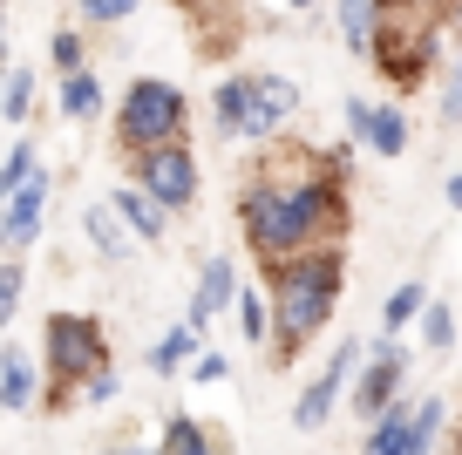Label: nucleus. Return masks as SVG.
Instances as JSON below:
<instances>
[{
	"label": "nucleus",
	"mask_w": 462,
	"mask_h": 455,
	"mask_svg": "<svg viewBox=\"0 0 462 455\" xmlns=\"http://www.w3.org/2000/svg\"><path fill=\"white\" fill-rule=\"evenodd\" d=\"M211 116H217V129H225V136H245V123H252V75L217 82V88H211Z\"/></svg>",
	"instance_id": "obj_16"
},
{
	"label": "nucleus",
	"mask_w": 462,
	"mask_h": 455,
	"mask_svg": "<svg viewBox=\"0 0 462 455\" xmlns=\"http://www.w3.org/2000/svg\"><path fill=\"white\" fill-rule=\"evenodd\" d=\"M28 109H34V69H14L7 75V123H28Z\"/></svg>",
	"instance_id": "obj_25"
},
{
	"label": "nucleus",
	"mask_w": 462,
	"mask_h": 455,
	"mask_svg": "<svg viewBox=\"0 0 462 455\" xmlns=\"http://www.w3.org/2000/svg\"><path fill=\"white\" fill-rule=\"evenodd\" d=\"M102 109V82L88 69H75V75H61V116L69 123H88V116Z\"/></svg>",
	"instance_id": "obj_21"
},
{
	"label": "nucleus",
	"mask_w": 462,
	"mask_h": 455,
	"mask_svg": "<svg viewBox=\"0 0 462 455\" xmlns=\"http://www.w3.org/2000/svg\"><path fill=\"white\" fill-rule=\"evenodd\" d=\"M136 184L163 204V211H184L198 198V157H190L184 143H163V150H143L136 157Z\"/></svg>",
	"instance_id": "obj_6"
},
{
	"label": "nucleus",
	"mask_w": 462,
	"mask_h": 455,
	"mask_svg": "<svg viewBox=\"0 0 462 455\" xmlns=\"http://www.w3.org/2000/svg\"><path fill=\"white\" fill-rule=\"evenodd\" d=\"M442 7H462V0H388V14H442Z\"/></svg>",
	"instance_id": "obj_33"
},
{
	"label": "nucleus",
	"mask_w": 462,
	"mask_h": 455,
	"mask_svg": "<svg viewBox=\"0 0 462 455\" xmlns=\"http://www.w3.org/2000/svg\"><path fill=\"white\" fill-rule=\"evenodd\" d=\"M402 374H408V354H402V340H381V354L361 367V387H354V414L361 422H381V414L402 401Z\"/></svg>",
	"instance_id": "obj_8"
},
{
	"label": "nucleus",
	"mask_w": 462,
	"mask_h": 455,
	"mask_svg": "<svg viewBox=\"0 0 462 455\" xmlns=\"http://www.w3.org/2000/svg\"><path fill=\"white\" fill-rule=\"evenodd\" d=\"M102 455H150V449H102Z\"/></svg>",
	"instance_id": "obj_35"
},
{
	"label": "nucleus",
	"mask_w": 462,
	"mask_h": 455,
	"mask_svg": "<svg viewBox=\"0 0 462 455\" xmlns=\"http://www.w3.org/2000/svg\"><path fill=\"white\" fill-rule=\"evenodd\" d=\"M374 61H381L388 82L421 88V82H429V69H435V14H394V21H381Z\"/></svg>",
	"instance_id": "obj_5"
},
{
	"label": "nucleus",
	"mask_w": 462,
	"mask_h": 455,
	"mask_svg": "<svg viewBox=\"0 0 462 455\" xmlns=\"http://www.w3.org/2000/svg\"><path fill=\"white\" fill-rule=\"evenodd\" d=\"M421 313H429V285H421V279H408V285H394V292H388V313H381V327H388V333H402L408 320H421Z\"/></svg>",
	"instance_id": "obj_22"
},
{
	"label": "nucleus",
	"mask_w": 462,
	"mask_h": 455,
	"mask_svg": "<svg viewBox=\"0 0 462 455\" xmlns=\"http://www.w3.org/2000/svg\"><path fill=\"white\" fill-rule=\"evenodd\" d=\"M48 171H34L21 190H7V225H0V238H7V258H21L34 245V231H42V211H48Z\"/></svg>",
	"instance_id": "obj_9"
},
{
	"label": "nucleus",
	"mask_w": 462,
	"mask_h": 455,
	"mask_svg": "<svg viewBox=\"0 0 462 455\" xmlns=\"http://www.w3.org/2000/svg\"><path fill=\"white\" fill-rule=\"evenodd\" d=\"M448 204H456V211H462V177H448Z\"/></svg>",
	"instance_id": "obj_34"
},
{
	"label": "nucleus",
	"mask_w": 462,
	"mask_h": 455,
	"mask_svg": "<svg viewBox=\"0 0 462 455\" xmlns=\"http://www.w3.org/2000/svg\"><path fill=\"white\" fill-rule=\"evenodd\" d=\"M198 354H204V347H198V327L184 320V327H171L157 347H150V374H190V367H198Z\"/></svg>",
	"instance_id": "obj_17"
},
{
	"label": "nucleus",
	"mask_w": 462,
	"mask_h": 455,
	"mask_svg": "<svg viewBox=\"0 0 462 455\" xmlns=\"http://www.w3.org/2000/svg\"><path fill=\"white\" fill-rule=\"evenodd\" d=\"M361 360H367V347H361V340H340V347H333L327 374H319V381L300 395V408H292V428H300V435H319V428H327L333 401H340V381H346L354 367H361Z\"/></svg>",
	"instance_id": "obj_7"
},
{
	"label": "nucleus",
	"mask_w": 462,
	"mask_h": 455,
	"mask_svg": "<svg viewBox=\"0 0 462 455\" xmlns=\"http://www.w3.org/2000/svg\"><path fill=\"white\" fill-rule=\"evenodd\" d=\"M265 299H273V292H238V327H245V340H265V333H273Z\"/></svg>",
	"instance_id": "obj_24"
},
{
	"label": "nucleus",
	"mask_w": 462,
	"mask_h": 455,
	"mask_svg": "<svg viewBox=\"0 0 462 455\" xmlns=\"http://www.w3.org/2000/svg\"><path fill=\"white\" fill-rule=\"evenodd\" d=\"M34 171H42V163H34V143L21 136L14 150H7V163H0V190H21V184L34 177Z\"/></svg>",
	"instance_id": "obj_23"
},
{
	"label": "nucleus",
	"mask_w": 462,
	"mask_h": 455,
	"mask_svg": "<svg viewBox=\"0 0 462 455\" xmlns=\"http://www.w3.org/2000/svg\"><path fill=\"white\" fill-rule=\"evenodd\" d=\"M116 143L130 157L163 150V143H184V96H177V82H157V75L130 82L123 109H116Z\"/></svg>",
	"instance_id": "obj_3"
},
{
	"label": "nucleus",
	"mask_w": 462,
	"mask_h": 455,
	"mask_svg": "<svg viewBox=\"0 0 462 455\" xmlns=\"http://www.w3.org/2000/svg\"><path fill=\"white\" fill-rule=\"evenodd\" d=\"M82 225H88V245H96V252H109V258H130V252H136V245H130V231H123L130 218L116 211V204H88V218H82Z\"/></svg>",
	"instance_id": "obj_18"
},
{
	"label": "nucleus",
	"mask_w": 462,
	"mask_h": 455,
	"mask_svg": "<svg viewBox=\"0 0 462 455\" xmlns=\"http://www.w3.org/2000/svg\"><path fill=\"white\" fill-rule=\"evenodd\" d=\"M408 441H415V408L394 401L381 422H367V449L361 455H408Z\"/></svg>",
	"instance_id": "obj_14"
},
{
	"label": "nucleus",
	"mask_w": 462,
	"mask_h": 455,
	"mask_svg": "<svg viewBox=\"0 0 462 455\" xmlns=\"http://www.w3.org/2000/svg\"><path fill=\"white\" fill-rule=\"evenodd\" d=\"M456 455H462V441H456Z\"/></svg>",
	"instance_id": "obj_37"
},
{
	"label": "nucleus",
	"mask_w": 462,
	"mask_h": 455,
	"mask_svg": "<svg viewBox=\"0 0 462 455\" xmlns=\"http://www.w3.org/2000/svg\"><path fill=\"white\" fill-rule=\"evenodd\" d=\"M435 116H442V123H462V55H456V69H448L442 96H435Z\"/></svg>",
	"instance_id": "obj_27"
},
{
	"label": "nucleus",
	"mask_w": 462,
	"mask_h": 455,
	"mask_svg": "<svg viewBox=\"0 0 462 455\" xmlns=\"http://www.w3.org/2000/svg\"><path fill=\"white\" fill-rule=\"evenodd\" d=\"M292 7H319V0H292Z\"/></svg>",
	"instance_id": "obj_36"
},
{
	"label": "nucleus",
	"mask_w": 462,
	"mask_h": 455,
	"mask_svg": "<svg viewBox=\"0 0 462 455\" xmlns=\"http://www.w3.org/2000/svg\"><path fill=\"white\" fill-rule=\"evenodd\" d=\"M381 21H388V0H340V42L354 55H374Z\"/></svg>",
	"instance_id": "obj_13"
},
{
	"label": "nucleus",
	"mask_w": 462,
	"mask_h": 455,
	"mask_svg": "<svg viewBox=\"0 0 462 455\" xmlns=\"http://www.w3.org/2000/svg\"><path fill=\"white\" fill-rule=\"evenodd\" d=\"M136 0H82V21H96V28H109V21H130Z\"/></svg>",
	"instance_id": "obj_29"
},
{
	"label": "nucleus",
	"mask_w": 462,
	"mask_h": 455,
	"mask_svg": "<svg viewBox=\"0 0 462 455\" xmlns=\"http://www.w3.org/2000/svg\"><path fill=\"white\" fill-rule=\"evenodd\" d=\"M109 204H116V211H123V218H130V231H136V238H163V218H171V211H163V204L150 198L143 184H130V190H116Z\"/></svg>",
	"instance_id": "obj_19"
},
{
	"label": "nucleus",
	"mask_w": 462,
	"mask_h": 455,
	"mask_svg": "<svg viewBox=\"0 0 462 455\" xmlns=\"http://www.w3.org/2000/svg\"><path fill=\"white\" fill-rule=\"evenodd\" d=\"M116 387H123V381H116V367H96L75 395H82V401H116Z\"/></svg>",
	"instance_id": "obj_31"
},
{
	"label": "nucleus",
	"mask_w": 462,
	"mask_h": 455,
	"mask_svg": "<svg viewBox=\"0 0 462 455\" xmlns=\"http://www.w3.org/2000/svg\"><path fill=\"white\" fill-rule=\"evenodd\" d=\"M346 129H354L374 157H402V150H408V116L402 109H367V102L354 96V102H346Z\"/></svg>",
	"instance_id": "obj_11"
},
{
	"label": "nucleus",
	"mask_w": 462,
	"mask_h": 455,
	"mask_svg": "<svg viewBox=\"0 0 462 455\" xmlns=\"http://www.w3.org/2000/svg\"><path fill=\"white\" fill-rule=\"evenodd\" d=\"M0 408H14V414L34 408V360L21 347H0Z\"/></svg>",
	"instance_id": "obj_15"
},
{
	"label": "nucleus",
	"mask_w": 462,
	"mask_h": 455,
	"mask_svg": "<svg viewBox=\"0 0 462 455\" xmlns=\"http://www.w3.org/2000/svg\"><path fill=\"white\" fill-rule=\"evenodd\" d=\"M21 313V258H7L0 265V320H14Z\"/></svg>",
	"instance_id": "obj_28"
},
{
	"label": "nucleus",
	"mask_w": 462,
	"mask_h": 455,
	"mask_svg": "<svg viewBox=\"0 0 462 455\" xmlns=\"http://www.w3.org/2000/svg\"><path fill=\"white\" fill-rule=\"evenodd\" d=\"M300 109V88L286 75H252V123H245V143H273L279 123Z\"/></svg>",
	"instance_id": "obj_10"
},
{
	"label": "nucleus",
	"mask_w": 462,
	"mask_h": 455,
	"mask_svg": "<svg viewBox=\"0 0 462 455\" xmlns=\"http://www.w3.org/2000/svg\"><path fill=\"white\" fill-rule=\"evenodd\" d=\"M238 225H245V245L265 265L340 245L346 238L340 163L319 157V150H279V157L238 190Z\"/></svg>",
	"instance_id": "obj_1"
},
{
	"label": "nucleus",
	"mask_w": 462,
	"mask_h": 455,
	"mask_svg": "<svg viewBox=\"0 0 462 455\" xmlns=\"http://www.w3.org/2000/svg\"><path fill=\"white\" fill-rule=\"evenodd\" d=\"M340 272H346L340 245L265 265V292H273V347H279L273 360H279V367H286V360L333 320V306H340Z\"/></svg>",
	"instance_id": "obj_2"
},
{
	"label": "nucleus",
	"mask_w": 462,
	"mask_h": 455,
	"mask_svg": "<svg viewBox=\"0 0 462 455\" xmlns=\"http://www.w3.org/2000/svg\"><path fill=\"white\" fill-rule=\"evenodd\" d=\"M225 306H238V265L231 258H211V265L198 272V292H190V327H211Z\"/></svg>",
	"instance_id": "obj_12"
},
{
	"label": "nucleus",
	"mask_w": 462,
	"mask_h": 455,
	"mask_svg": "<svg viewBox=\"0 0 462 455\" xmlns=\"http://www.w3.org/2000/svg\"><path fill=\"white\" fill-rule=\"evenodd\" d=\"M157 455H231V449H225V441H211L198 422H190V414H171V422H163Z\"/></svg>",
	"instance_id": "obj_20"
},
{
	"label": "nucleus",
	"mask_w": 462,
	"mask_h": 455,
	"mask_svg": "<svg viewBox=\"0 0 462 455\" xmlns=\"http://www.w3.org/2000/svg\"><path fill=\"white\" fill-rule=\"evenodd\" d=\"M225 374H231V360H225V354H198L190 381H198V387H211V381H225Z\"/></svg>",
	"instance_id": "obj_32"
},
{
	"label": "nucleus",
	"mask_w": 462,
	"mask_h": 455,
	"mask_svg": "<svg viewBox=\"0 0 462 455\" xmlns=\"http://www.w3.org/2000/svg\"><path fill=\"white\" fill-rule=\"evenodd\" d=\"M421 340H429L435 354H448V347H456V320H448V306H442V299H435L429 313H421Z\"/></svg>",
	"instance_id": "obj_26"
},
{
	"label": "nucleus",
	"mask_w": 462,
	"mask_h": 455,
	"mask_svg": "<svg viewBox=\"0 0 462 455\" xmlns=\"http://www.w3.org/2000/svg\"><path fill=\"white\" fill-rule=\"evenodd\" d=\"M42 340H48V387H55V401L69 395V381L82 387L96 367H109V340H102V320H88V313H48Z\"/></svg>",
	"instance_id": "obj_4"
},
{
	"label": "nucleus",
	"mask_w": 462,
	"mask_h": 455,
	"mask_svg": "<svg viewBox=\"0 0 462 455\" xmlns=\"http://www.w3.org/2000/svg\"><path fill=\"white\" fill-rule=\"evenodd\" d=\"M48 61H55L61 75H75L82 69V34H55V42H48Z\"/></svg>",
	"instance_id": "obj_30"
}]
</instances>
